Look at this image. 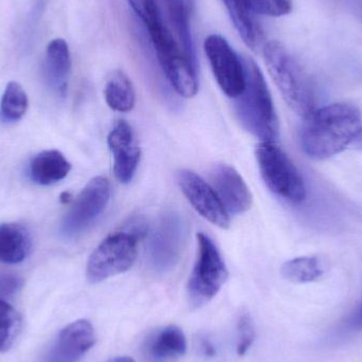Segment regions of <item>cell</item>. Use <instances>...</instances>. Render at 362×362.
I'll use <instances>...</instances> for the list:
<instances>
[{
	"instance_id": "1",
	"label": "cell",
	"mask_w": 362,
	"mask_h": 362,
	"mask_svg": "<svg viewBox=\"0 0 362 362\" xmlns=\"http://www.w3.org/2000/svg\"><path fill=\"white\" fill-rule=\"evenodd\" d=\"M303 119L300 134L302 150L314 160H325L344 152L362 127L361 110L348 103L316 108Z\"/></svg>"
},
{
	"instance_id": "2",
	"label": "cell",
	"mask_w": 362,
	"mask_h": 362,
	"mask_svg": "<svg viewBox=\"0 0 362 362\" xmlns=\"http://www.w3.org/2000/svg\"><path fill=\"white\" fill-rule=\"evenodd\" d=\"M242 61L245 68V88L234 99V112L238 120L261 142H276L280 125L267 83L251 57H242Z\"/></svg>"
},
{
	"instance_id": "3",
	"label": "cell",
	"mask_w": 362,
	"mask_h": 362,
	"mask_svg": "<svg viewBox=\"0 0 362 362\" xmlns=\"http://www.w3.org/2000/svg\"><path fill=\"white\" fill-rule=\"evenodd\" d=\"M264 59L287 105L302 118L316 110L314 85L305 70L280 42L264 47Z\"/></svg>"
},
{
	"instance_id": "4",
	"label": "cell",
	"mask_w": 362,
	"mask_h": 362,
	"mask_svg": "<svg viewBox=\"0 0 362 362\" xmlns=\"http://www.w3.org/2000/svg\"><path fill=\"white\" fill-rule=\"evenodd\" d=\"M255 156L262 178L272 193L293 204H301L305 200L303 177L276 142H261L257 146Z\"/></svg>"
},
{
	"instance_id": "5",
	"label": "cell",
	"mask_w": 362,
	"mask_h": 362,
	"mask_svg": "<svg viewBox=\"0 0 362 362\" xmlns=\"http://www.w3.org/2000/svg\"><path fill=\"white\" fill-rule=\"evenodd\" d=\"M228 270L216 245L208 235L197 234V257L187 283V296L195 308L204 305L221 291Z\"/></svg>"
},
{
	"instance_id": "6",
	"label": "cell",
	"mask_w": 362,
	"mask_h": 362,
	"mask_svg": "<svg viewBox=\"0 0 362 362\" xmlns=\"http://www.w3.org/2000/svg\"><path fill=\"white\" fill-rule=\"evenodd\" d=\"M137 255V235L129 232L112 234L89 257L86 267L87 280L95 284L124 274L133 267Z\"/></svg>"
},
{
	"instance_id": "7",
	"label": "cell",
	"mask_w": 362,
	"mask_h": 362,
	"mask_svg": "<svg viewBox=\"0 0 362 362\" xmlns=\"http://www.w3.org/2000/svg\"><path fill=\"white\" fill-rule=\"evenodd\" d=\"M157 59L174 90L183 98H193L198 91L197 66L189 59L168 29L152 40Z\"/></svg>"
},
{
	"instance_id": "8",
	"label": "cell",
	"mask_w": 362,
	"mask_h": 362,
	"mask_svg": "<svg viewBox=\"0 0 362 362\" xmlns=\"http://www.w3.org/2000/svg\"><path fill=\"white\" fill-rule=\"evenodd\" d=\"M187 238V226L180 214L168 212L155 226L148 240V259L157 272H170L180 262Z\"/></svg>"
},
{
	"instance_id": "9",
	"label": "cell",
	"mask_w": 362,
	"mask_h": 362,
	"mask_svg": "<svg viewBox=\"0 0 362 362\" xmlns=\"http://www.w3.org/2000/svg\"><path fill=\"white\" fill-rule=\"evenodd\" d=\"M110 194L112 187L107 178L98 176L89 181L64 216L62 234L72 238L85 231L104 212Z\"/></svg>"
},
{
	"instance_id": "10",
	"label": "cell",
	"mask_w": 362,
	"mask_h": 362,
	"mask_svg": "<svg viewBox=\"0 0 362 362\" xmlns=\"http://www.w3.org/2000/svg\"><path fill=\"white\" fill-rule=\"evenodd\" d=\"M204 52L210 63L217 84L228 97L235 99L245 88V68L229 42L218 34L209 35L204 40Z\"/></svg>"
},
{
	"instance_id": "11",
	"label": "cell",
	"mask_w": 362,
	"mask_h": 362,
	"mask_svg": "<svg viewBox=\"0 0 362 362\" xmlns=\"http://www.w3.org/2000/svg\"><path fill=\"white\" fill-rule=\"evenodd\" d=\"M177 180L189 204L204 218L221 229L230 227L229 213L213 187L189 170H181Z\"/></svg>"
},
{
	"instance_id": "12",
	"label": "cell",
	"mask_w": 362,
	"mask_h": 362,
	"mask_svg": "<svg viewBox=\"0 0 362 362\" xmlns=\"http://www.w3.org/2000/svg\"><path fill=\"white\" fill-rule=\"evenodd\" d=\"M107 142L114 158L115 176L121 183L131 182L141 157L133 127L127 121H119L108 135Z\"/></svg>"
},
{
	"instance_id": "13",
	"label": "cell",
	"mask_w": 362,
	"mask_h": 362,
	"mask_svg": "<svg viewBox=\"0 0 362 362\" xmlns=\"http://www.w3.org/2000/svg\"><path fill=\"white\" fill-rule=\"evenodd\" d=\"M211 180L213 189L229 214H243L252 206V194L242 176L233 168L217 165L212 171Z\"/></svg>"
},
{
	"instance_id": "14",
	"label": "cell",
	"mask_w": 362,
	"mask_h": 362,
	"mask_svg": "<svg viewBox=\"0 0 362 362\" xmlns=\"http://www.w3.org/2000/svg\"><path fill=\"white\" fill-rule=\"evenodd\" d=\"M95 344V329L91 323L76 321L62 329L47 362H78Z\"/></svg>"
},
{
	"instance_id": "15",
	"label": "cell",
	"mask_w": 362,
	"mask_h": 362,
	"mask_svg": "<svg viewBox=\"0 0 362 362\" xmlns=\"http://www.w3.org/2000/svg\"><path fill=\"white\" fill-rule=\"evenodd\" d=\"M45 74L49 86L59 95H65L71 74V57L69 46L63 38H55L47 46Z\"/></svg>"
},
{
	"instance_id": "16",
	"label": "cell",
	"mask_w": 362,
	"mask_h": 362,
	"mask_svg": "<svg viewBox=\"0 0 362 362\" xmlns=\"http://www.w3.org/2000/svg\"><path fill=\"white\" fill-rule=\"evenodd\" d=\"M187 351L185 334L176 325L158 329L146 339L144 354L151 362H165L182 356Z\"/></svg>"
},
{
	"instance_id": "17",
	"label": "cell",
	"mask_w": 362,
	"mask_h": 362,
	"mask_svg": "<svg viewBox=\"0 0 362 362\" xmlns=\"http://www.w3.org/2000/svg\"><path fill=\"white\" fill-rule=\"evenodd\" d=\"M71 165L57 150L42 151L30 161L29 177L36 185H51L65 180Z\"/></svg>"
},
{
	"instance_id": "18",
	"label": "cell",
	"mask_w": 362,
	"mask_h": 362,
	"mask_svg": "<svg viewBox=\"0 0 362 362\" xmlns=\"http://www.w3.org/2000/svg\"><path fill=\"white\" fill-rule=\"evenodd\" d=\"M32 238L25 226L17 223L0 225V262L8 265L23 263L31 252Z\"/></svg>"
},
{
	"instance_id": "19",
	"label": "cell",
	"mask_w": 362,
	"mask_h": 362,
	"mask_svg": "<svg viewBox=\"0 0 362 362\" xmlns=\"http://www.w3.org/2000/svg\"><path fill=\"white\" fill-rule=\"evenodd\" d=\"M238 33L251 49L259 47L262 33L248 0H221Z\"/></svg>"
},
{
	"instance_id": "20",
	"label": "cell",
	"mask_w": 362,
	"mask_h": 362,
	"mask_svg": "<svg viewBox=\"0 0 362 362\" xmlns=\"http://www.w3.org/2000/svg\"><path fill=\"white\" fill-rule=\"evenodd\" d=\"M104 97L107 105L116 112H129L135 107L136 93L133 83L121 70L112 72L107 78Z\"/></svg>"
},
{
	"instance_id": "21",
	"label": "cell",
	"mask_w": 362,
	"mask_h": 362,
	"mask_svg": "<svg viewBox=\"0 0 362 362\" xmlns=\"http://www.w3.org/2000/svg\"><path fill=\"white\" fill-rule=\"evenodd\" d=\"M327 264L319 257H296L283 264L281 274L285 280L297 284L316 282L325 276Z\"/></svg>"
},
{
	"instance_id": "22",
	"label": "cell",
	"mask_w": 362,
	"mask_h": 362,
	"mask_svg": "<svg viewBox=\"0 0 362 362\" xmlns=\"http://www.w3.org/2000/svg\"><path fill=\"white\" fill-rule=\"evenodd\" d=\"M29 106L27 93L18 82L8 83L1 103H0V115L4 121L17 122L21 120L27 112Z\"/></svg>"
},
{
	"instance_id": "23",
	"label": "cell",
	"mask_w": 362,
	"mask_h": 362,
	"mask_svg": "<svg viewBox=\"0 0 362 362\" xmlns=\"http://www.w3.org/2000/svg\"><path fill=\"white\" fill-rule=\"evenodd\" d=\"M21 327V319L18 313L6 300L0 299V353L12 348Z\"/></svg>"
},
{
	"instance_id": "24",
	"label": "cell",
	"mask_w": 362,
	"mask_h": 362,
	"mask_svg": "<svg viewBox=\"0 0 362 362\" xmlns=\"http://www.w3.org/2000/svg\"><path fill=\"white\" fill-rule=\"evenodd\" d=\"M134 12L139 16L148 30L150 37L159 35L167 29L155 0H127Z\"/></svg>"
},
{
	"instance_id": "25",
	"label": "cell",
	"mask_w": 362,
	"mask_h": 362,
	"mask_svg": "<svg viewBox=\"0 0 362 362\" xmlns=\"http://www.w3.org/2000/svg\"><path fill=\"white\" fill-rule=\"evenodd\" d=\"M253 13L270 17L289 14L293 10V0H248Z\"/></svg>"
},
{
	"instance_id": "26",
	"label": "cell",
	"mask_w": 362,
	"mask_h": 362,
	"mask_svg": "<svg viewBox=\"0 0 362 362\" xmlns=\"http://www.w3.org/2000/svg\"><path fill=\"white\" fill-rule=\"evenodd\" d=\"M238 354L240 356L246 354L247 351L255 341V333L252 319L250 315L243 313L238 321Z\"/></svg>"
},
{
	"instance_id": "27",
	"label": "cell",
	"mask_w": 362,
	"mask_h": 362,
	"mask_svg": "<svg viewBox=\"0 0 362 362\" xmlns=\"http://www.w3.org/2000/svg\"><path fill=\"white\" fill-rule=\"evenodd\" d=\"M23 286V280L14 274H1L0 276V299L12 297Z\"/></svg>"
},
{
	"instance_id": "28",
	"label": "cell",
	"mask_w": 362,
	"mask_h": 362,
	"mask_svg": "<svg viewBox=\"0 0 362 362\" xmlns=\"http://www.w3.org/2000/svg\"><path fill=\"white\" fill-rule=\"evenodd\" d=\"M200 350H202V354L206 357H213L216 354L214 346L211 344L210 340L206 339V338L200 340Z\"/></svg>"
},
{
	"instance_id": "29",
	"label": "cell",
	"mask_w": 362,
	"mask_h": 362,
	"mask_svg": "<svg viewBox=\"0 0 362 362\" xmlns=\"http://www.w3.org/2000/svg\"><path fill=\"white\" fill-rule=\"evenodd\" d=\"M349 6L352 8L357 18L362 21V0H349Z\"/></svg>"
},
{
	"instance_id": "30",
	"label": "cell",
	"mask_w": 362,
	"mask_h": 362,
	"mask_svg": "<svg viewBox=\"0 0 362 362\" xmlns=\"http://www.w3.org/2000/svg\"><path fill=\"white\" fill-rule=\"evenodd\" d=\"M351 323H352V327L354 329H362V303L359 306L358 310H356V313H355L354 316H353Z\"/></svg>"
},
{
	"instance_id": "31",
	"label": "cell",
	"mask_w": 362,
	"mask_h": 362,
	"mask_svg": "<svg viewBox=\"0 0 362 362\" xmlns=\"http://www.w3.org/2000/svg\"><path fill=\"white\" fill-rule=\"evenodd\" d=\"M351 146H352L353 148H356V150L362 151V127L361 131L358 132L356 137H355L354 141L352 142Z\"/></svg>"
},
{
	"instance_id": "32",
	"label": "cell",
	"mask_w": 362,
	"mask_h": 362,
	"mask_svg": "<svg viewBox=\"0 0 362 362\" xmlns=\"http://www.w3.org/2000/svg\"><path fill=\"white\" fill-rule=\"evenodd\" d=\"M72 195L69 193V192H63L59 196V202L63 204H68L71 202Z\"/></svg>"
},
{
	"instance_id": "33",
	"label": "cell",
	"mask_w": 362,
	"mask_h": 362,
	"mask_svg": "<svg viewBox=\"0 0 362 362\" xmlns=\"http://www.w3.org/2000/svg\"><path fill=\"white\" fill-rule=\"evenodd\" d=\"M107 362H136L131 357L127 356H120V357H115V358L110 359Z\"/></svg>"
},
{
	"instance_id": "34",
	"label": "cell",
	"mask_w": 362,
	"mask_h": 362,
	"mask_svg": "<svg viewBox=\"0 0 362 362\" xmlns=\"http://www.w3.org/2000/svg\"><path fill=\"white\" fill-rule=\"evenodd\" d=\"M183 1L187 4V6H189L191 10H193L194 0H183Z\"/></svg>"
}]
</instances>
